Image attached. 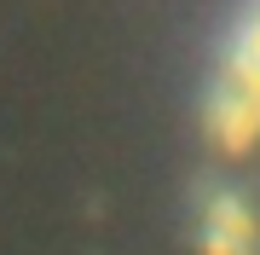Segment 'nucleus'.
Masks as SVG:
<instances>
[{
	"label": "nucleus",
	"instance_id": "obj_1",
	"mask_svg": "<svg viewBox=\"0 0 260 255\" xmlns=\"http://www.w3.org/2000/svg\"><path fill=\"white\" fill-rule=\"evenodd\" d=\"M197 238L203 255H260V0L237 12L203 87Z\"/></svg>",
	"mask_w": 260,
	"mask_h": 255
}]
</instances>
